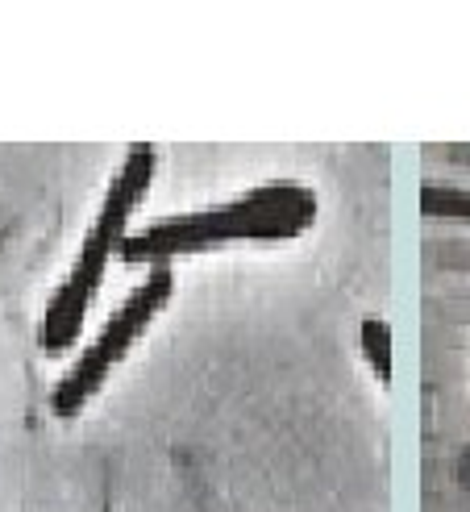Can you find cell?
<instances>
[{
	"label": "cell",
	"instance_id": "1",
	"mask_svg": "<svg viewBox=\"0 0 470 512\" xmlns=\"http://www.w3.org/2000/svg\"><path fill=\"white\" fill-rule=\"evenodd\" d=\"M317 217V196L300 184H263L221 209H200L184 217L154 221L138 234H125L121 259L134 267H159L179 254H200L229 242H279L296 238Z\"/></svg>",
	"mask_w": 470,
	"mask_h": 512
},
{
	"label": "cell",
	"instance_id": "2",
	"mask_svg": "<svg viewBox=\"0 0 470 512\" xmlns=\"http://www.w3.org/2000/svg\"><path fill=\"white\" fill-rule=\"evenodd\" d=\"M154 163H159V150H154L150 142H134L125 150V159L113 175L109 192H104V204H100L92 229H88V238H84L80 254H75L71 275L63 279L59 292L46 304V317H42V350L46 354H63V350H71L75 338H80L84 317H88L92 300L104 284V271H109L113 250H121L125 225H129L138 200L146 196L150 179H154Z\"/></svg>",
	"mask_w": 470,
	"mask_h": 512
},
{
	"label": "cell",
	"instance_id": "3",
	"mask_svg": "<svg viewBox=\"0 0 470 512\" xmlns=\"http://www.w3.org/2000/svg\"><path fill=\"white\" fill-rule=\"evenodd\" d=\"M171 288H175V275H171L167 263L150 267L142 275V284L109 313V321H104L96 342L75 358V363L67 367V375L55 383V392H50V413L63 417V421L84 413V408L92 404V396L104 388V379L113 375V367H121V358L146 334V325L163 313V304L171 300Z\"/></svg>",
	"mask_w": 470,
	"mask_h": 512
},
{
	"label": "cell",
	"instance_id": "4",
	"mask_svg": "<svg viewBox=\"0 0 470 512\" xmlns=\"http://www.w3.org/2000/svg\"><path fill=\"white\" fill-rule=\"evenodd\" d=\"M362 354H367L371 371L387 383L391 379V329H387V321H379V317L362 321Z\"/></svg>",
	"mask_w": 470,
	"mask_h": 512
},
{
	"label": "cell",
	"instance_id": "5",
	"mask_svg": "<svg viewBox=\"0 0 470 512\" xmlns=\"http://www.w3.org/2000/svg\"><path fill=\"white\" fill-rule=\"evenodd\" d=\"M421 209H425V217H466V221H470V188L425 184Z\"/></svg>",
	"mask_w": 470,
	"mask_h": 512
}]
</instances>
